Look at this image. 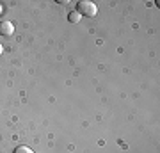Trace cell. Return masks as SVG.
Wrapping results in <instances>:
<instances>
[{
    "label": "cell",
    "instance_id": "cell-1",
    "mask_svg": "<svg viewBox=\"0 0 160 153\" xmlns=\"http://www.w3.org/2000/svg\"><path fill=\"white\" fill-rule=\"evenodd\" d=\"M77 13H80V16H96L98 13V7L94 2H91V0H80L78 4H77Z\"/></svg>",
    "mask_w": 160,
    "mask_h": 153
},
{
    "label": "cell",
    "instance_id": "cell-2",
    "mask_svg": "<svg viewBox=\"0 0 160 153\" xmlns=\"http://www.w3.org/2000/svg\"><path fill=\"white\" fill-rule=\"evenodd\" d=\"M0 34L2 36H12L14 34V25L11 22H2L0 23Z\"/></svg>",
    "mask_w": 160,
    "mask_h": 153
},
{
    "label": "cell",
    "instance_id": "cell-3",
    "mask_svg": "<svg viewBox=\"0 0 160 153\" xmlns=\"http://www.w3.org/2000/svg\"><path fill=\"white\" fill-rule=\"evenodd\" d=\"M80 18H82V16H80V13H77V11H71V13L68 14V20H69L71 23H78Z\"/></svg>",
    "mask_w": 160,
    "mask_h": 153
},
{
    "label": "cell",
    "instance_id": "cell-4",
    "mask_svg": "<svg viewBox=\"0 0 160 153\" xmlns=\"http://www.w3.org/2000/svg\"><path fill=\"white\" fill-rule=\"evenodd\" d=\"M14 153H32V150H30L29 146H18L16 150H14Z\"/></svg>",
    "mask_w": 160,
    "mask_h": 153
},
{
    "label": "cell",
    "instance_id": "cell-5",
    "mask_svg": "<svg viewBox=\"0 0 160 153\" xmlns=\"http://www.w3.org/2000/svg\"><path fill=\"white\" fill-rule=\"evenodd\" d=\"M2 52H4V46H2V45H0V54H2Z\"/></svg>",
    "mask_w": 160,
    "mask_h": 153
},
{
    "label": "cell",
    "instance_id": "cell-6",
    "mask_svg": "<svg viewBox=\"0 0 160 153\" xmlns=\"http://www.w3.org/2000/svg\"><path fill=\"white\" fill-rule=\"evenodd\" d=\"M0 13H2V6H0Z\"/></svg>",
    "mask_w": 160,
    "mask_h": 153
}]
</instances>
